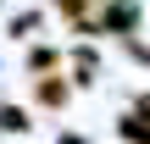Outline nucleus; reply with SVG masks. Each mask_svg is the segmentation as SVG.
<instances>
[{
  "instance_id": "1",
  "label": "nucleus",
  "mask_w": 150,
  "mask_h": 144,
  "mask_svg": "<svg viewBox=\"0 0 150 144\" xmlns=\"http://www.w3.org/2000/svg\"><path fill=\"white\" fill-rule=\"evenodd\" d=\"M122 139L128 144H150V122L145 117H122Z\"/></svg>"
},
{
  "instance_id": "2",
  "label": "nucleus",
  "mask_w": 150,
  "mask_h": 144,
  "mask_svg": "<svg viewBox=\"0 0 150 144\" xmlns=\"http://www.w3.org/2000/svg\"><path fill=\"white\" fill-rule=\"evenodd\" d=\"M33 94H39V105H67V83H56V78H50V83H39Z\"/></svg>"
},
{
  "instance_id": "3",
  "label": "nucleus",
  "mask_w": 150,
  "mask_h": 144,
  "mask_svg": "<svg viewBox=\"0 0 150 144\" xmlns=\"http://www.w3.org/2000/svg\"><path fill=\"white\" fill-rule=\"evenodd\" d=\"M0 128H6V133H22V128H28V117H22L17 105H6V111H0Z\"/></svg>"
},
{
  "instance_id": "4",
  "label": "nucleus",
  "mask_w": 150,
  "mask_h": 144,
  "mask_svg": "<svg viewBox=\"0 0 150 144\" xmlns=\"http://www.w3.org/2000/svg\"><path fill=\"white\" fill-rule=\"evenodd\" d=\"M61 11H72V17H78V11H83V0H61Z\"/></svg>"
},
{
  "instance_id": "5",
  "label": "nucleus",
  "mask_w": 150,
  "mask_h": 144,
  "mask_svg": "<svg viewBox=\"0 0 150 144\" xmlns=\"http://www.w3.org/2000/svg\"><path fill=\"white\" fill-rule=\"evenodd\" d=\"M61 144H89V139H78V133H67V139H61Z\"/></svg>"
}]
</instances>
